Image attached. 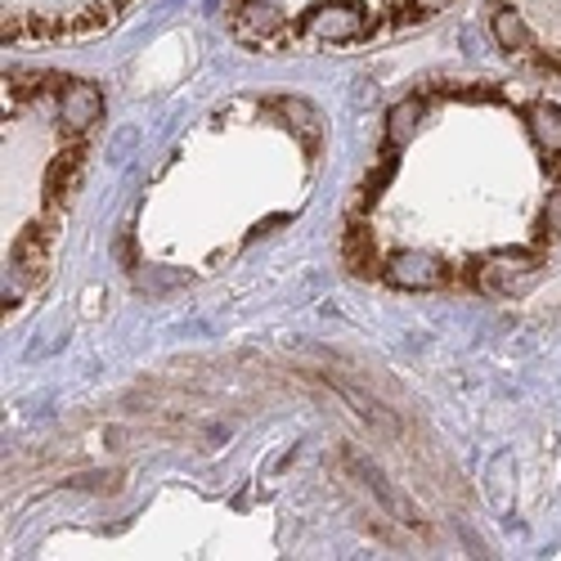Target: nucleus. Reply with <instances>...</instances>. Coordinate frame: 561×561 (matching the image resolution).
<instances>
[{"mask_svg":"<svg viewBox=\"0 0 561 561\" xmlns=\"http://www.w3.org/2000/svg\"><path fill=\"white\" fill-rule=\"evenodd\" d=\"M454 0H225L229 36L256 55H329L436 23Z\"/></svg>","mask_w":561,"mask_h":561,"instance_id":"20e7f679","label":"nucleus"},{"mask_svg":"<svg viewBox=\"0 0 561 561\" xmlns=\"http://www.w3.org/2000/svg\"><path fill=\"white\" fill-rule=\"evenodd\" d=\"M139 0H0L5 45H64L100 36L122 23Z\"/></svg>","mask_w":561,"mask_h":561,"instance_id":"39448f33","label":"nucleus"},{"mask_svg":"<svg viewBox=\"0 0 561 561\" xmlns=\"http://www.w3.org/2000/svg\"><path fill=\"white\" fill-rule=\"evenodd\" d=\"M329 130L310 100L233 95L216 104L153 171L126 225L135 274L207 278L301 216Z\"/></svg>","mask_w":561,"mask_h":561,"instance_id":"f03ea898","label":"nucleus"},{"mask_svg":"<svg viewBox=\"0 0 561 561\" xmlns=\"http://www.w3.org/2000/svg\"><path fill=\"white\" fill-rule=\"evenodd\" d=\"M485 14L507 59L561 81V0H485Z\"/></svg>","mask_w":561,"mask_h":561,"instance_id":"423d86ee","label":"nucleus"},{"mask_svg":"<svg viewBox=\"0 0 561 561\" xmlns=\"http://www.w3.org/2000/svg\"><path fill=\"white\" fill-rule=\"evenodd\" d=\"M100 122L95 81L59 68L5 72V314H19L50 278Z\"/></svg>","mask_w":561,"mask_h":561,"instance_id":"7ed1b4c3","label":"nucleus"},{"mask_svg":"<svg viewBox=\"0 0 561 561\" xmlns=\"http://www.w3.org/2000/svg\"><path fill=\"white\" fill-rule=\"evenodd\" d=\"M561 256V104L440 77L387 113L342 216V261L391 293L512 297Z\"/></svg>","mask_w":561,"mask_h":561,"instance_id":"f257e3e1","label":"nucleus"}]
</instances>
